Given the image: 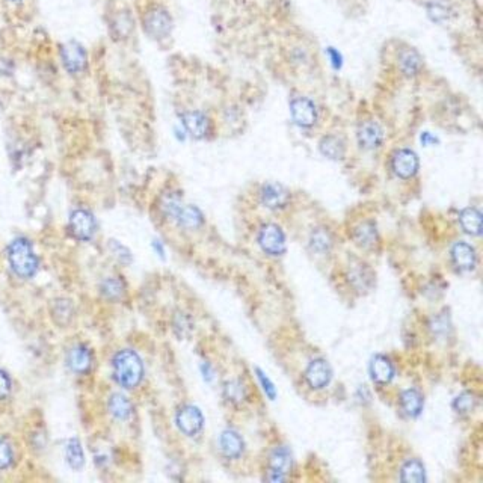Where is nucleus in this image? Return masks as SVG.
<instances>
[{
	"label": "nucleus",
	"instance_id": "obj_23",
	"mask_svg": "<svg viewBox=\"0 0 483 483\" xmlns=\"http://www.w3.org/2000/svg\"><path fill=\"white\" fill-rule=\"evenodd\" d=\"M320 152L325 157H328L331 161H340L345 157L346 153V144L342 138L334 136V134H328L320 141Z\"/></svg>",
	"mask_w": 483,
	"mask_h": 483
},
{
	"label": "nucleus",
	"instance_id": "obj_42",
	"mask_svg": "<svg viewBox=\"0 0 483 483\" xmlns=\"http://www.w3.org/2000/svg\"><path fill=\"white\" fill-rule=\"evenodd\" d=\"M329 54H331V61H332V64H334L336 68H338L340 65H342V56H340V53L337 50H329Z\"/></svg>",
	"mask_w": 483,
	"mask_h": 483
},
{
	"label": "nucleus",
	"instance_id": "obj_36",
	"mask_svg": "<svg viewBox=\"0 0 483 483\" xmlns=\"http://www.w3.org/2000/svg\"><path fill=\"white\" fill-rule=\"evenodd\" d=\"M14 462V451L8 441L0 440V470L10 469Z\"/></svg>",
	"mask_w": 483,
	"mask_h": 483
},
{
	"label": "nucleus",
	"instance_id": "obj_31",
	"mask_svg": "<svg viewBox=\"0 0 483 483\" xmlns=\"http://www.w3.org/2000/svg\"><path fill=\"white\" fill-rule=\"evenodd\" d=\"M310 247L313 251L325 254L332 247V237L325 228H316L310 236Z\"/></svg>",
	"mask_w": 483,
	"mask_h": 483
},
{
	"label": "nucleus",
	"instance_id": "obj_27",
	"mask_svg": "<svg viewBox=\"0 0 483 483\" xmlns=\"http://www.w3.org/2000/svg\"><path fill=\"white\" fill-rule=\"evenodd\" d=\"M109 411L110 414L118 420H127L133 413V407H132V402L125 398V395L116 393L110 395Z\"/></svg>",
	"mask_w": 483,
	"mask_h": 483
},
{
	"label": "nucleus",
	"instance_id": "obj_21",
	"mask_svg": "<svg viewBox=\"0 0 483 483\" xmlns=\"http://www.w3.org/2000/svg\"><path fill=\"white\" fill-rule=\"evenodd\" d=\"M400 407L408 417H418L424 407V398L415 388H409L400 394Z\"/></svg>",
	"mask_w": 483,
	"mask_h": 483
},
{
	"label": "nucleus",
	"instance_id": "obj_38",
	"mask_svg": "<svg viewBox=\"0 0 483 483\" xmlns=\"http://www.w3.org/2000/svg\"><path fill=\"white\" fill-rule=\"evenodd\" d=\"M110 247H112V251L115 252V256L120 258L123 263H130L132 261V256H130V252L125 249L123 245L120 243H116V242H112L110 243Z\"/></svg>",
	"mask_w": 483,
	"mask_h": 483
},
{
	"label": "nucleus",
	"instance_id": "obj_6",
	"mask_svg": "<svg viewBox=\"0 0 483 483\" xmlns=\"http://www.w3.org/2000/svg\"><path fill=\"white\" fill-rule=\"evenodd\" d=\"M290 114L293 121L302 129H310L318 123V107L307 97H296L290 103Z\"/></svg>",
	"mask_w": 483,
	"mask_h": 483
},
{
	"label": "nucleus",
	"instance_id": "obj_16",
	"mask_svg": "<svg viewBox=\"0 0 483 483\" xmlns=\"http://www.w3.org/2000/svg\"><path fill=\"white\" fill-rule=\"evenodd\" d=\"M269 465H271V476L269 479L274 482H281L286 479V473L291 466V455L286 447H278L272 451L271 459H269Z\"/></svg>",
	"mask_w": 483,
	"mask_h": 483
},
{
	"label": "nucleus",
	"instance_id": "obj_40",
	"mask_svg": "<svg viewBox=\"0 0 483 483\" xmlns=\"http://www.w3.org/2000/svg\"><path fill=\"white\" fill-rule=\"evenodd\" d=\"M174 328H176V331L181 329V336H185L186 332L191 329V323H189V320H187V318H186L185 314H178L176 322H174Z\"/></svg>",
	"mask_w": 483,
	"mask_h": 483
},
{
	"label": "nucleus",
	"instance_id": "obj_4",
	"mask_svg": "<svg viewBox=\"0 0 483 483\" xmlns=\"http://www.w3.org/2000/svg\"><path fill=\"white\" fill-rule=\"evenodd\" d=\"M145 32L154 39H163L171 34L172 19L169 12L163 8H153L144 17Z\"/></svg>",
	"mask_w": 483,
	"mask_h": 483
},
{
	"label": "nucleus",
	"instance_id": "obj_34",
	"mask_svg": "<svg viewBox=\"0 0 483 483\" xmlns=\"http://www.w3.org/2000/svg\"><path fill=\"white\" fill-rule=\"evenodd\" d=\"M101 293L107 299H120L124 293V286L120 280L107 278L101 282Z\"/></svg>",
	"mask_w": 483,
	"mask_h": 483
},
{
	"label": "nucleus",
	"instance_id": "obj_17",
	"mask_svg": "<svg viewBox=\"0 0 483 483\" xmlns=\"http://www.w3.org/2000/svg\"><path fill=\"white\" fill-rule=\"evenodd\" d=\"M394 366L390 358L385 355H376L370 362V375L371 379L379 385H387L393 381L394 378Z\"/></svg>",
	"mask_w": 483,
	"mask_h": 483
},
{
	"label": "nucleus",
	"instance_id": "obj_7",
	"mask_svg": "<svg viewBox=\"0 0 483 483\" xmlns=\"http://www.w3.org/2000/svg\"><path fill=\"white\" fill-rule=\"evenodd\" d=\"M420 168L418 156L409 148L398 150L391 157V169L399 178H413Z\"/></svg>",
	"mask_w": 483,
	"mask_h": 483
},
{
	"label": "nucleus",
	"instance_id": "obj_32",
	"mask_svg": "<svg viewBox=\"0 0 483 483\" xmlns=\"http://www.w3.org/2000/svg\"><path fill=\"white\" fill-rule=\"evenodd\" d=\"M224 395L228 402L232 403H240L247 399V388H245L243 382L237 381H228L224 387Z\"/></svg>",
	"mask_w": 483,
	"mask_h": 483
},
{
	"label": "nucleus",
	"instance_id": "obj_3",
	"mask_svg": "<svg viewBox=\"0 0 483 483\" xmlns=\"http://www.w3.org/2000/svg\"><path fill=\"white\" fill-rule=\"evenodd\" d=\"M258 245L266 254L278 257L286 252V236L276 224H265L258 232Z\"/></svg>",
	"mask_w": 483,
	"mask_h": 483
},
{
	"label": "nucleus",
	"instance_id": "obj_30",
	"mask_svg": "<svg viewBox=\"0 0 483 483\" xmlns=\"http://www.w3.org/2000/svg\"><path fill=\"white\" fill-rule=\"evenodd\" d=\"M65 458L67 462L73 470H81L85 464V456H83V449L81 446V442L76 438H71L67 442L65 447Z\"/></svg>",
	"mask_w": 483,
	"mask_h": 483
},
{
	"label": "nucleus",
	"instance_id": "obj_20",
	"mask_svg": "<svg viewBox=\"0 0 483 483\" xmlns=\"http://www.w3.org/2000/svg\"><path fill=\"white\" fill-rule=\"evenodd\" d=\"M347 276H349V282L352 284V287L358 291L369 290L371 286H373V274H371L370 267L367 265L361 263V261H358V263L355 265H351Z\"/></svg>",
	"mask_w": 483,
	"mask_h": 483
},
{
	"label": "nucleus",
	"instance_id": "obj_39",
	"mask_svg": "<svg viewBox=\"0 0 483 483\" xmlns=\"http://www.w3.org/2000/svg\"><path fill=\"white\" fill-rule=\"evenodd\" d=\"M257 373H258V379H260V382L263 384V390L265 393L269 395V398L274 399L275 398V387L274 384L269 381V379L265 376V373L261 370H257Z\"/></svg>",
	"mask_w": 483,
	"mask_h": 483
},
{
	"label": "nucleus",
	"instance_id": "obj_24",
	"mask_svg": "<svg viewBox=\"0 0 483 483\" xmlns=\"http://www.w3.org/2000/svg\"><path fill=\"white\" fill-rule=\"evenodd\" d=\"M459 224L466 234L480 236L482 233V213L474 207H466L459 215Z\"/></svg>",
	"mask_w": 483,
	"mask_h": 483
},
{
	"label": "nucleus",
	"instance_id": "obj_11",
	"mask_svg": "<svg viewBox=\"0 0 483 483\" xmlns=\"http://www.w3.org/2000/svg\"><path fill=\"white\" fill-rule=\"evenodd\" d=\"M261 204L269 210H281L290 201V194L284 186L278 183H267L260 191Z\"/></svg>",
	"mask_w": 483,
	"mask_h": 483
},
{
	"label": "nucleus",
	"instance_id": "obj_41",
	"mask_svg": "<svg viewBox=\"0 0 483 483\" xmlns=\"http://www.w3.org/2000/svg\"><path fill=\"white\" fill-rule=\"evenodd\" d=\"M431 327H432L435 334H441V332H447L449 323H447L446 318H437V319H433Z\"/></svg>",
	"mask_w": 483,
	"mask_h": 483
},
{
	"label": "nucleus",
	"instance_id": "obj_8",
	"mask_svg": "<svg viewBox=\"0 0 483 483\" xmlns=\"http://www.w3.org/2000/svg\"><path fill=\"white\" fill-rule=\"evenodd\" d=\"M176 423L178 429L187 437L200 433L204 426V417L200 409L194 405H185L178 409L176 415Z\"/></svg>",
	"mask_w": 483,
	"mask_h": 483
},
{
	"label": "nucleus",
	"instance_id": "obj_44",
	"mask_svg": "<svg viewBox=\"0 0 483 483\" xmlns=\"http://www.w3.org/2000/svg\"><path fill=\"white\" fill-rule=\"evenodd\" d=\"M15 2H17V0H15Z\"/></svg>",
	"mask_w": 483,
	"mask_h": 483
},
{
	"label": "nucleus",
	"instance_id": "obj_29",
	"mask_svg": "<svg viewBox=\"0 0 483 483\" xmlns=\"http://www.w3.org/2000/svg\"><path fill=\"white\" fill-rule=\"evenodd\" d=\"M400 480L403 482H424L426 473L424 465L418 459H409L403 464L400 470Z\"/></svg>",
	"mask_w": 483,
	"mask_h": 483
},
{
	"label": "nucleus",
	"instance_id": "obj_43",
	"mask_svg": "<svg viewBox=\"0 0 483 483\" xmlns=\"http://www.w3.org/2000/svg\"><path fill=\"white\" fill-rule=\"evenodd\" d=\"M422 142L426 145V144H429V142H432L433 144V142H437V139H433L429 133H424V134H422Z\"/></svg>",
	"mask_w": 483,
	"mask_h": 483
},
{
	"label": "nucleus",
	"instance_id": "obj_35",
	"mask_svg": "<svg viewBox=\"0 0 483 483\" xmlns=\"http://www.w3.org/2000/svg\"><path fill=\"white\" fill-rule=\"evenodd\" d=\"M476 407V398H474L473 393H462L459 394L453 402V408L458 413H470Z\"/></svg>",
	"mask_w": 483,
	"mask_h": 483
},
{
	"label": "nucleus",
	"instance_id": "obj_37",
	"mask_svg": "<svg viewBox=\"0 0 483 483\" xmlns=\"http://www.w3.org/2000/svg\"><path fill=\"white\" fill-rule=\"evenodd\" d=\"M11 393V379L3 370H0V400L6 399Z\"/></svg>",
	"mask_w": 483,
	"mask_h": 483
},
{
	"label": "nucleus",
	"instance_id": "obj_26",
	"mask_svg": "<svg viewBox=\"0 0 483 483\" xmlns=\"http://www.w3.org/2000/svg\"><path fill=\"white\" fill-rule=\"evenodd\" d=\"M427 14L435 23H446L455 15V8L449 0H432L427 3Z\"/></svg>",
	"mask_w": 483,
	"mask_h": 483
},
{
	"label": "nucleus",
	"instance_id": "obj_33",
	"mask_svg": "<svg viewBox=\"0 0 483 483\" xmlns=\"http://www.w3.org/2000/svg\"><path fill=\"white\" fill-rule=\"evenodd\" d=\"M53 318L59 325H67L71 320V318H73V305L70 304V300H54Z\"/></svg>",
	"mask_w": 483,
	"mask_h": 483
},
{
	"label": "nucleus",
	"instance_id": "obj_22",
	"mask_svg": "<svg viewBox=\"0 0 483 483\" xmlns=\"http://www.w3.org/2000/svg\"><path fill=\"white\" fill-rule=\"evenodd\" d=\"M353 239L358 247L364 249L373 248L378 243V229L373 223H361L353 229Z\"/></svg>",
	"mask_w": 483,
	"mask_h": 483
},
{
	"label": "nucleus",
	"instance_id": "obj_15",
	"mask_svg": "<svg viewBox=\"0 0 483 483\" xmlns=\"http://www.w3.org/2000/svg\"><path fill=\"white\" fill-rule=\"evenodd\" d=\"M67 364L74 373H88L92 366V353L85 345H76L74 347H71L67 355Z\"/></svg>",
	"mask_w": 483,
	"mask_h": 483
},
{
	"label": "nucleus",
	"instance_id": "obj_2",
	"mask_svg": "<svg viewBox=\"0 0 483 483\" xmlns=\"http://www.w3.org/2000/svg\"><path fill=\"white\" fill-rule=\"evenodd\" d=\"M8 260H10L11 269L20 278H32L38 271V257L35 256L32 245L28 239L19 237L11 242L8 248Z\"/></svg>",
	"mask_w": 483,
	"mask_h": 483
},
{
	"label": "nucleus",
	"instance_id": "obj_1",
	"mask_svg": "<svg viewBox=\"0 0 483 483\" xmlns=\"http://www.w3.org/2000/svg\"><path fill=\"white\" fill-rule=\"evenodd\" d=\"M112 369L115 381L127 390L136 388L144 378V364L141 356L130 349H123L115 353Z\"/></svg>",
	"mask_w": 483,
	"mask_h": 483
},
{
	"label": "nucleus",
	"instance_id": "obj_25",
	"mask_svg": "<svg viewBox=\"0 0 483 483\" xmlns=\"http://www.w3.org/2000/svg\"><path fill=\"white\" fill-rule=\"evenodd\" d=\"M176 223L186 229H196L204 224V216L201 210L195 207V205H183L181 207Z\"/></svg>",
	"mask_w": 483,
	"mask_h": 483
},
{
	"label": "nucleus",
	"instance_id": "obj_28",
	"mask_svg": "<svg viewBox=\"0 0 483 483\" xmlns=\"http://www.w3.org/2000/svg\"><path fill=\"white\" fill-rule=\"evenodd\" d=\"M181 207H183V201L176 192H168L161 198V212L166 219L176 220Z\"/></svg>",
	"mask_w": 483,
	"mask_h": 483
},
{
	"label": "nucleus",
	"instance_id": "obj_13",
	"mask_svg": "<svg viewBox=\"0 0 483 483\" xmlns=\"http://www.w3.org/2000/svg\"><path fill=\"white\" fill-rule=\"evenodd\" d=\"M356 138H358V144L361 148L376 150L378 147H381L384 141V130L379 123L367 120L358 125Z\"/></svg>",
	"mask_w": 483,
	"mask_h": 483
},
{
	"label": "nucleus",
	"instance_id": "obj_10",
	"mask_svg": "<svg viewBox=\"0 0 483 483\" xmlns=\"http://www.w3.org/2000/svg\"><path fill=\"white\" fill-rule=\"evenodd\" d=\"M332 378V370L328 361H325L322 358H316L310 361L307 369H305V379L307 384L310 385L313 390H322V388L327 387L331 382Z\"/></svg>",
	"mask_w": 483,
	"mask_h": 483
},
{
	"label": "nucleus",
	"instance_id": "obj_12",
	"mask_svg": "<svg viewBox=\"0 0 483 483\" xmlns=\"http://www.w3.org/2000/svg\"><path fill=\"white\" fill-rule=\"evenodd\" d=\"M451 261L461 272H471L477 265V254L470 243L456 242L450 251Z\"/></svg>",
	"mask_w": 483,
	"mask_h": 483
},
{
	"label": "nucleus",
	"instance_id": "obj_18",
	"mask_svg": "<svg viewBox=\"0 0 483 483\" xmlns=\"http://www.w3.org/2000/svg\"><path fill=\"white\" fill-rule=\"evenodd\" d=\"M398 65L403 76L414 77L422 71L423 59L417 50L407 47V49H402L398 54Z\"/></svg>",
	"mask_w": 483,
	"mask_h": 483
},
{
	"label": "nucleus",
	"instance_id": "obj_5",
	"mask_svg": "<svg viewBox=\"0 0 483 483\" xmlns=\"http://www.w3.org/2000/svg\"><path fill=\"white\" fill-rule=\"evenodd\" d=\"M70 232L77 240L88 242L97 232V220L91 212L77 209L70 216Z\"/></svg>",
	"mask_w": 483,
	"mask_h": 483
},
{
	"label": "nucleus",
	"instance_id": "obj_14",
	"mask_svg": "<svg viewBox=\"0 0 483 483\" xmlns=\"http://www.w3.org/2000/svg\"><path fill=\"white\" fill-rule=\"evenodd\" d=\"M181 123H183V127L187 130V133L195 139H203L209 134V130H210L209 118L203 112H198V110H189V112H185L181 115Z\"/></svg>",
	"mask_w": 483,
	"mask_h": 483
},
{
	"label": "nucleus",
	"instance_id": "obj_19",
	"mask_svg": "<svg viewBox=\"0 0 483 483\" xmlns=\"http://www.w3.org/2000/svg\"><path fill=\"white\" fill-rule=\"evenodd\" d=\"M219 446L220 450H223V453L225 458L228 459H237L242 453L245 449V442L242 440V437L236 431L227 429L223 433H220L219 437Z\"/></svg>",
	"mask_w": 483,
	"mask_h": 483
},
{
	"label": "nucleus",
	"instance_id": "obj_9",
	"mask_svg": "<svg viewBox=\"0 0 483 483\" xmlns=\"http://www.w3.org/2000/svg\"><path fill=\"white\" fill-rule=\"evenodd\" d=\"M61 56L62 62H64V67L70 73H81L82 70H85L86 64H88V54H86V50L76 41H70L62 45Z\"/></svg>",
	"mask_w": 483,
	"mask_h": 483
}]
</instances>
